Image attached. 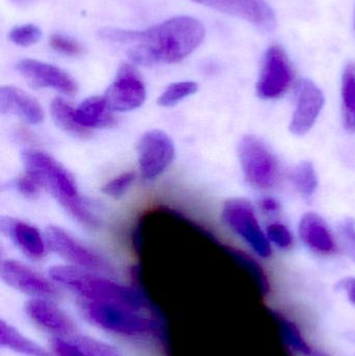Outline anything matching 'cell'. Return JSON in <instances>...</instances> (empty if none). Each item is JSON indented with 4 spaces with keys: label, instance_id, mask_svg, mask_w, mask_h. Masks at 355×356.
Masks as SVG:
<instances>
[{
    "label": "cell",
    "instance_id": "obj_21",
    "mask_svg": "<svg viewBox=\"0 0 355 356\" xmlns=\"http://www.w3.org/2000/svg\"><path fill=\"white\" fill-rule=\"evenodd\" d=\"M273 318L281 340L290 350L302 356H311L314 353L312 345L306 340L295 321L279 312H273Z\"/></svg>",
    "mask_w": 355,
    "mask_h": 356
},
{
    "label": "cell",
    "instance_id": "obj_22",
    "mask_svg": "<svg viewBox=\"0 0 355 356\" xmlns=\"http://www.w3.org/2000/svg\"><path fill=\"white\" fill-rule=\"evenodd\" d=\"M341 115L344 129L355 134V64L344 67L341 79Z\"/></svg>",
    "mask_w": 355,
    "mask_h": 356
},
{
    "label": "cell",
    "instance_id": "obj_27",
    "mask_svg": "<svg viewBox=\"0 0 355 356\" xmlns=\"http://www.w3.org/2000/svg\"><path fill=\"white\" fill-rule=\"evenodd\" d=\"M74 338L88 351L90 356H125L114 345L96 337L79 332L75 334Z\"/></svg>",
    "mask_w": 355,
    "mask_h": 356
},
{
    "label": "cell",
    "instance_id": "obj_3",
    "mask_svg": "<svg viewBox=\"0 0 355 356\" xmlns=\"http://www.w3.org/2000/svg\"><path fill=\"white\" fill-rule=\"evenodd\" d=\"M83 319L100 332L131 342H154L163 338V327L154 312L118 303L75 300Z\"/></svg>",
    "mask_w": 355,
    "mask_h": 356
},
{
    "label": "cell",
    "instance_id": "obj_20",
    "mask_svg": "<svg viewBox=\"0 0 355 356\" xmlns=\"http://www.w3.org/2000/svg\"><path fill=\"white\" fill-rule=\"evenodd\" d=\"M113 113L104 96H93L75 108L74 118L79 127L91 131L112 127L115 122Z\"/></svg>",
    "mask_w": 355,
    "mask_h": 356
},
{
    "label": "cell",
    "instance_id": "obj_26",
    "mask_svg": "<svg viewBox=\"0 0 355 356\" xmlns=\"http://www.w3.org/2000/svg\"><path fill=\"white\" fill-rule=\"evenodd\" d=\"M197 90L198 85L194 81H179L172 83L160 94L158 104L164 108H171L176 106L181 100L195 94Z\"/></svg>",
    "mask_w": 355,
    "mask_h": 356
},
{
    "label": "cell",
    "instance_id": "obj_13",
    "mask_svg": "<svg viewBox=\"0 0 355 356\" xmlns=\"http://www.w3.org/2000/svg\"><path fill=\"white\" fill-rule=\"evenodd\" d=\"M104 97L113 112H131L145 102V85L133 67L123 65Z\"/></svg>",
    "mask_w": 355,
    "mask_h": 356
},
{
    "label": "cell",
    "instance_id": "obj_31",
    "mask_svg": "<svg viewBox=\"0 0 355 356\" xmlns=\"http://www.w3.org/2000/svg\"><path fill=\"white\" fill-rule=\"evenodd\" d=\"M10 40L20 46H29L39 41L41 31L35 25H23L10 31Z\"/></svg>",
    "mask_w": 355,
    "mask_h": 356
},
{
    "label": "cell",
    "instance_id": "obj_9",
    "mask_svg": "<svg viewBox=\"0 0 355 356\" xmlns=\"http://www.w3.org/2000/svg\"><path fill=\"white\" fill-rule=\"evenodd\" d=\"M2 282L28 299L45 298L58 301L60 288L49 277L14 259H4L0 265Z\"/></svg>",
    "mask_w": 355,
    "mask_h": 356
},
{
    "label": "cell",
    "instance_id": "obj_28",
    "mask_svg": "<svg viewBox=\"0 0 355 356\" xmlns=\"http://www.w3.org/2000/svg\"><path fill=\"white\" fill-rule=\"evenodd\" d=\"M267 238L272 246L281 249V250H290L294 246V236L290 228L283 222L273 220L267 224Z\"/></svg>",
    "mask_w": 355,
    "mask_h": 356
},
{
    "label": "cell",
    "instance_id": "obj_12",
    "mask_svg": "<svg viewBox=\"0 0 355 356\" xmlns=\"http://www.w3.org/2000/svg\"><path fill=\"white\" fill-rule=\"evenodd\" d=\"M24 313L40 330L49 339L70 338L79 334L76 323L56 300L45 298L27 299Z\"/></svg>",
    "mask_w": 355,
    "mask_h": 356
},
{
    "label": "cell",
    "instance_id": "obj_6",
    "mask_svg": "<svg viewBox=\"0 0 355 356\" xmlns=\"http://www.w3.org/2000/svg\"><path fill=\"white\" fill-rule=\"evenodd\" d=\"M223 223L239 236L254 254L263 259L272 257V245L263 229L256 209L252 203L245 198L229 199L225 201L221 213Z\"/></svg>",
    "mask_w": 355,
    "mask_h": 356
},
{
    "label": "cell",
    "instance_id": "obj_15",
    "mask_svg": "<svg viewBox=\"0 0 355 356\" xmlns=\"http://www.w3.org/2000/svg\"><path fill=\"white\" fill-rule=\"evenodd\" d=\"M22 76L35 88H49L65 95L76 93L77 86L72 77L58 67L33 60H23L17 65Z\"/></svg>",
    "mask_w": 355,
    "mask_h": 356
},
{
    "label": "cell",
    "instance_id": "obj_30",
    "mask_svg": "<svg viewBox=\"0 0 355 356\" xmlns=\"http://www.w3.org/2000/svg\"><path fill=\"white\" fill-rule=\"evenodd\" d=\"M338 232L346 254L355 263V221L352 219L344 220L340 223Z\"/></svg>",
    "mask_w": 355,
    "mask_h": 356
},
{
    "label": "cell",
    "instance_id": "obj_23",
    "mask_svg": "<svg viewBox=\"0 0 355 356\" xmlns=\"http://www.w3.org/2000/svg\"><path fill=\"white\" fill-rule=\"evenodd\" d=\"M74 111L75 108H72L66 100L60 97L54 98L50 106L52 119L58 129L73 137H88L90 136V131L77 124L74 118Z\"/></svg>",
    "mask_w": 355,
    "mask_h": 356
},
{
    "label": "cell",
    "instance_id": "obj_17",
    "mask_svg": "<svg viewBox=\"0 0 355 356\" xmlns=\"http://www.w3.org/2000/svg\"><path fill=\"white\" fill-rule=\"evenodd\" d=\"M2 232L33 261L43 259L47 252V243L41 232L31 224L12 217L0 220Z\"/></svg>",
    "mask_w": 355,
    "mask_h": 356
},
{
    "label": "cell",
    "instance_id": "obj_2",
    "mask_svg": "<svg viewBox=\"0 0 355 356\" xmlns=\"http://www.w3.org/2000/svg\"><path fill=\"white\" fill-rule=\"evenodd\" d=\"M48 276L73 295L75 300L118 303L141 311L154 312L150 301L133 286L116 278L81 269L72 265H56L49 268Z\"/></svg>",
    "mask_w": 355,
    "mask_h": 356
},
{
    "label": "cell",
    "instance_id": "obj_32",
    "mask_svg": "<svg viewBox=\"0 0 355 356\" xmlns=\"http://www.w3.org/2000/svg\"><path fill=\"white\" fill-rule=\"evenodd\" d=\"M15 186L20 194H22L26 198L31 199L39 196L40 191L42 188L40 184L26 173L17 178L16 181H15Z\"/></svg>",
    "mask_w": 355,
    "mask_h": 356
},
{
    "label": "cell",
    "instance_id": "obj_29",
    "mask_svg": "<svg viewBox=\"0 0 355 356\" xmlns=\"http://www.w3.org/2000/svg\"><path fill=\"white\" fill-rule=\"evenodd\" d=\"M135 175L133 172H125L118 177L113 178L102 186L101 191L106 196L113 198H120L131 188L135 182Z\"/></svg>",
    "mask_w": 355,
    "mask_h": 356
},
{
    "label": "cell",
    "instance_id": "obj_25",
    "mask_svg": "<svg viewBox=\"0 0 355 356\" xmlns=\"http://www.w3.org/2000/svg\"><path fill=\"white\" fill-rule=\"evenodd\" d=\"M229 252L235 257L236 261L248 272L250 277L254 280L258 291L263 295H268L271 291L270 280L268 274L260 261H256L252 255L237 249L229 248Z\"/></svg>",
    "mask_w": 355,
    "mask_h": 356
},
{
    "label": "cell",
    "instance_id": "obj_38",
    "mask_svg": "<svg viewBox=\"0 0 355 356\" xmlns=\"http://www.w3.org/2000/svg\"><path fill=\"white\" fill-rule=\"evenodd\" d=\"M354 26H355V21H354Z\"/></svg>",
    "mask_w": 355,
    "mask_h": 356
},
{
    "label": "cell",
    "instance_id": "obj_7",
    "mask_svg": "<svg viewBox=\"0 0 355 356\" xmlns=\"http://www.w3.org/2000/svg\"><path fill=\"white\" fill-rule=\"evenodd\" d=\"M294 69L286 50L281 45L267 49L256 90L263 100L283 97L294 83Z\"/></svg>",
    "mask_w": 355,
    "mask_h": 356
},
{
    "label": "cell",
    "instance_id": "obj_37",
    "mask_svg": "<svg viewBox=\"0 0 355 356\" xmlns=\"http://www.w3.org/2000/svg\"><path fill=\"white\" fill-rule=\"evenodd\" d=\"M350 341H352V342L355 344V334H352V336H350Z\"/></svg>",
    "mask_w": 355,
    "mask_h": 356
},
{
    "label": "cell",
    "instance_id": "obj_34",
    "mask_svg": "<svg viewBox=\"0 0 355 356\" xmlns=\"http://www.w3.org/2000/svg\"><path fill=\"white\" fill-rule=\"evenodd\" d=\"M337 290L343 293L347 298L348 302L355 307V277L346 276L342 278L337 284Z\"/></svg>",
    "mask_w": 355,
    "mask_h": 356
},
{
    "label": "cell",
    "instance_id": "obj_33",
    "mask_svg": "<svg viewBox=\"0 0 355 356\" xmlns=\"http://www.w3.org/2000/svg\"><path fill=\"white\" fill-rule=\"evenodd\" d=\"M50 43L54 49L68 56H77L81 52V48L79 44L60 35H52Z\"/></svg>",
    "mask_w": 355,
    "mask_h": 356
},
{
    "label": "cell",
    "instance_id": "obj_8",
    "mask_svg": "<svg viewBox=\"0 0 355 356\" xmlns=\"http://www.w3.org/2000/svg\"><path fill=\"white\" fill-rule=\"evenodd\" d=\"M45 238L50 250L68 261V265L110 277L116 276L114 267L108 261L77 242L62 228L50 226L46 229Z\"/></svg>",
    "mask_w": 355,
    "mask_h": 356
},
{
    "label": "cell",
    "instance_id": "obj_5",
    "mask_svg": "<svg viewBox=\"0 0 355 356\" xmlns=\"http://www.w3.org/2000/svg\"><path fill=\"white\" fill-rule=\"evenodd\" d=\"M240 166L246 182L258 191H269L279 186L283 169L276 154L260 138L244 136L238 145Z\"/></svg>",
    "mask_w": 355,
    "mask_h": 356
},
{
    "label": "cell",
    "instance_id": "obj_1",
    "mask_svg": "<svg viewBox=\"0 0 355 356\" xmlns=\"http://www.w3.org/2000/svg\"><path fill=\"white\" fill-rule=\"evenodd\" d=\"M204 27L191 17H176L143 31L106 29L99 35L104 41L126 49L135 64L152 66L183 60L201 44Z\"/></svg>",
    "mask_w": 355,
    "mask_h": 356
},
{
    "label": "cell",
    "instance_id": "obj_36",
    "mask_svg": "<svg viewBox=\"0 0 355 356\" xmlns=\"http://www.w3.org/2000/svg\"><path fill=\"white\" fill-rule=\"evenodd\" d=\"M311 356H329L327 355H325V353H319V351H314V353H313Z\"/></svg>",
    "mask_w": 355,
    "mask_h": 356
},
{
    "label": "cell",
    "instance_id": "obj_24",
    "mask_svg": "<svg viewBox=\"0 0 355 356\" xmlns=\"http://www.w3.org/2000/svg\"><path fill=\"white\" fill-rule=\"evenodd\" d=\"M291 181L298 194L310 198L318 190L319 179L314 164L308 161H302L292 170Z\"/></svg>",
    "mask_w": 355,
    "mask_h": 356
},
{
    "label": "cell",
    "instance_id": "obj_19",
    "mask_svg": "<svg viewBox=\"0 0 355 356\" xmlns=\"http://www.w3.org/2000/svg\"><path fill=\"white\" fill-rule=\"evenodd\" d=\"M0 347L20 356H54L49 348L42 346L3 318L0 319Z\"/></svg>",
    "mask_w": 355,
    "mask_h": 356
},
{
    "label": "cell",
    "instance_id": "obj_11",
    "mask_svg": "<svg viewBox=\"0 0 355 356\" xmlns=\"http://www.w3.org/2000/svg\"><path fill=\"white\" fill-rule=\"evenodd\" d=\"M324 106V93L316 83L308 79L298 81L294 93L290 131L297 137L308 135L314 129Z\"/></svg>",
    "mask_w": 355,
    "mask_h": 356
},
{
    "label": "cell",
    "instance_id": "obj_14",
    "mask_svg": "<svg viewBox=\"0 0 355 356\" xmlns=\"http://www.w3.org/2000/svg\"><path fill=\"white\" fill-rule=\"evenodd\" d=\"M231 16L243 19L261 31H273L277 26L276 14L266 0H194Z\"/></svg>",
    "mask_w": 355,
    "mask_h": 356
},
{
    "label": "cell",
    "instance_id": "obj_35",
    "mask_svg": "<svg viewBox=\"0 0 355 356\" xmlns=\"http://www.w3.org/2000/svg\"><path fill=\"white\" fill-rule=\"evenodd\" d=\"M261 211L267 216L277 215L281 211V203L272 196H264L258 201Z\"/></svg>",
    "mask_w": 355,
    "mask_h": 356
},
{
    "label": "cell",
    "instance_id": "obj_4",
    "mask_svg": "<svg viewBox=\"0 0 355 356\" xmlns=\"http://www.w3.org/2000/svg\"><path fill=\"white\" fill-rule=\"evenodd\" d=\"M24 173L45 188L73 219L87 227L98 226V218L79 194L74 178L51 156L39 150L22 154Z\"/></svg>",
    "mask_w": 355,
    "mask_h": 356
},
{
    "label": "cell",
    "instance_id": "obj_10",
    "mask_svg": "<svg viewBox=\"0 0 355 356\" xmlns=\"http://www.w3.org/2000/svg\"><path fill=\"white\" fill-rule=\"evenodd\" d=\"M138 163L146 180L160 177L172 164L175 146L168 134L160 129L146 131L137 146Z\"/></svg>",
    "mask_w": 355,
    "mask_h": 356
},
{
    "label": "cell",
    "instance_id": "obj_16",
    "mask_svg": "<svg viewBox=\"0 0 355 356\" xmlns=\"http://www.w3.org/2000/svg\"><path fill=\"white\" fill-rule=\"evenodd\" d=\"M298 234L302 244L319 255L336 254L338 243L325 220L314 211L304 213L298 224Z\"/></svg>",
    "mask_w": 355,
    "mask_h": 356
},
{
    "label": "cell",
    "instance_id": "obj_18",
    "mask_svg": "<svg viewBox=\"0 0 355 356\" xmlns=\"http://www.w3.org/2000/svg\"><path fill=\"white\" fill-rule=\"evenodd\" d=\"M0 111L3 114L14 115L27 124L43 122L44 112L39 102L18 88L2 87L0 89Z\"/></svg>",
    "mask_w": 355,
    "mask_h": 356
}]
</instances>
